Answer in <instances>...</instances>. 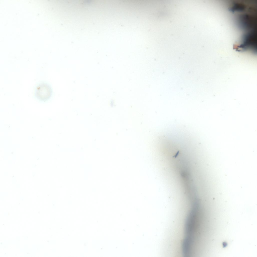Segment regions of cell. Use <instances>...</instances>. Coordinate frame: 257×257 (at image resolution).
Here are the masks:
<instances>
[{"label": "cell", "mask_w": 257, "mask_h": 257, "mask_svg": "<svg viewBox=\"0 0 257 257\" xmlns=\"http://www.w3.org/2000/svg\"><path fill=\"white\" fill-rule=\"evenodd\" d=\"M35 94L36 97L39 99L45 101L50 97L52 94L51 89L48 84L42 83L37 87Z\"/></svg>", "instance_id": "cell-1"}]
</instances>
